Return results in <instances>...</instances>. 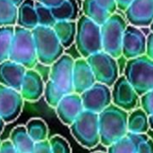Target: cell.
<instances>
[{"label":"cell","mask_w":153,"mask_h":153,"mask_svg":"<svg viewBox=\"0 0 153 153\" xmlns=\"http://www.w3.org/2000/svg\"><path fill=\"white\" fill-rule=\"evenodd\" d=\"M96 2L104 9H106L110 14L115 13L117 6L116 0H96Z\"/></svg>","instance_id":"cell-34"},{"label":"cell","mask_w":153,"mask_h":153,"mask_svg":"<svg viewBox=\"0 0 153 153\" xmlns=\"http://www.w3.org/2000/svg\"><path fill=\"white\" fill-rule=\"evenodd\" d=\"M80 95L84 110L96 114H100L112 103L110 87L100 82H96Z\"/></svg>","instance_id":"cell-10"},{"label":"cell","mask_w":153,"mask_h":153,"mask_svg":"<svg viewBox=\"0 0 153 153\" xmlns=\"http://www.w3.org/2000/svg\"><path fill=\"white\" fill-rule=\"evenodd\" d=\"M112 104L128 112L136 108L139 103V95L123 75L118 77L111 91Z\"/></svg>","instance_id":"cell-12"},{"label":"cell","mask_w":153,"mask_h":153,"mask_svg":"<svg viewBox=\"0 0 153 153\" xmlns=\"http://www.w3.org/2000/svg\"><path fill=\"white\" fill-rule=\"evenodd\" d=\"M57 39L64 47L69 48L74 43L76 35V22L75 21H61L56 22L52 27Z\"/></svg>","instance_id":"cell-21"},{"label":"cell","mask_w":153,"mask_h":153,"mask_svg":"<svg viewBox=\"0 0 153 153\" xmlns=\"http://www.w3.org/2000/svg\"><path fill=\"white\" fill-rule=\"evenodd\" d=\"M1 145H2V142H1V140H0V149H1Z\"/></svg>","instance_id":"cell-45"},{"label":"cell","mask_w":153,"mask_h":153,"mask_svg":"<svg viewBox=\"0 0 153 153\" xmlns=\"http://www.w3.org/2000/svg\"><path fill=\"white\" fill-rule=\"evenodd\" d=\"M128 112L110 104L99 114V129L100 143L108 147L128 133Z\"/></svg>","instance_id":"cell-1"},{"label":"cell","mask_w":153,"mask_h":153,"mask_svg":"<svg viewBox=\"0 0 153 153\" xmlns=\"http://www.w3.org/2000/svg\"><path fill=\"white\" fill-rule=\"evenodd\" d=\"M95 82V76L86 58L82 57L74 60L73 71L74 92L82 94L83 91L91 88Z\"/></svg>","instance_id":"cell-17"},{"label":"cell","mask_w":153,"mask_h":153,"mask_svg":"<svg viewBox=\"0 0 153 153\" xmlns=\"http://www.w3.org/2000/svg\"><path fill=\"white\" fill-rule=\"evenodd\" d=\"M17 6L10 0H0V27L15 26Z\"/></svg>","instance_id":"cell-26"},{"label":"cell","mask_w":153,"mask_h":153,"mask_svg":"<svg viewBox=\"0 0 153 153\" xmlns=\"http://www.w3.org/2000/svg\"><path fill=\"white\" fill-rule=\"evenodd\" d=\"M9 59L23 65L26 69H33L36 66L38 58L31 30L14 26Z\"/></svg>","instance_id":"cell-5"},{"label":"cell","mask_w":153,"mask_h":153,"mask_svg":"<svg viewBox=\"0 0 153 153\" xmlns=\"http://www.w3.org/2000/svg\"><path fill=\"white\" fill-rule=\"evenodd\" d=\"M74 43L80 55L87 58L92 54L102 50L100 26L82 15L76 21V35Z\"/></svg>","instance_id":"cell-4"},{"label":"cell","mask_w":153,"mask_h":153,"mask_svg":"<svg viewBox=\"0 0 153 153\" xmlns=\"http://www.w3.org/2000/svg\"><path fill=\"white\" fill-rule=\"evenodd\" d=\"M35 8L37 12L39 25L52 28L56 22L52 14L51 8L42 4L41 3L36 0H35Z\"/></svg>","instance_id":"cell-29"},{"label":"cell","mask_w":153,"mask_h":153,"mask_svg":"<svg viewBox=\"0 0 153 153\" xmlns=\"http://www.w3.org/2000/svg\"><path fill=\"white\" fill-rule=\"evenodd\" d=\"M74 58L63 54L55 63L50 65L49 80L55 83L65 94L74 92L73 85V71Z\"/></svg>","instance_id":"cell-9"},{"label":"cell","mask_w":153,"mask_h":153,"mask_svg":"<svg viewBox=\"0 0 153 153\" xmlns=\"http://www.w3.org/2000/svg\"><path fill=\"white\" fill-rule=\"evenodd\" d=\"M26 68L10 59L0 64V84L20 91Z\"/></svg>","instance_id":"cell-18"},{"label":"cell","mask_w":153,"mask_h":153,"mask_svg":"<svg viewBox=\"0 0 153 153\" xmlns=\"http://www.w3.org/2000/svg\"><path fill=\"white\" fill-rule=\"evenodd\" d=\"M36 1L41 3L42 4H44L49 8H54V7H56L59 4H61L65 0H36Z\"/></svg>","instance_id":"cell-39"},{"label":"cell","mask_w":153,"mask_h":153,"mask_svg":"<svg viewBox=\"0 0 153 153\" xmlns=\"http://www.w3.org/2000/svg\"><path fill=\"white\" fill-rule=\"evenodd\" d=\"M43 95L47 104L49 107L56 108L58 102L65 94L55 83H53L50 80H48L45 84Z\"/></svg>","instance_id":"cell-28"},{"label":"cell","mask_w":153,"mask_h":153,"mask_svg":"<svg viewBox=\"0 0 153 153\" xmlns=\"http://www.w3.org/2000/svg\"><path fill=\"white\" fill-rule=\"evenodd\" d=\"M127 129L128 133L147 134L150 129L149 116L142 108H135L128 114Z\"/></svg>","instance_id":"cell-22"},{"label":"cell","mask_w":153,"mask_h":153,"mask_svg":"<svg viewBox=\"0 0 153 153\" xmlns=\"http://www.w3.org/2000/svg\"><path fill=\"white\" fill-rule=\"evenodd\" d=\"M52 14L56 22L77 21L79 15V6L76 0H65L56 7L51 8Z\"/></svg>","instance_id":"cell-23"},{"label":"cell","mask_w":153,"mask_h":153,"mask_svg":"<svg viewBox=\"0 0 153 153\" xmlns=\"http://www.w3.org/2000/svg\"><path fill=\"white\" fill-rule=\"evenodd\" d=\"M145 34L137 27L126 26L122 43V55L127 59L135 58L146 53Z\"/></svg>","instance_id":"cell-13"},{"label":"cell","mask_w":153,"mask_h":153,"mask_svg":"<svg viewBox=\"0 0 153 153\" xmlns=\"http://www.w3.org/2000/svg\"><path fill=\"white\" fill-rule=\"evenodd\" d=\"M96 82L108 87L113 86L119 77V69L116 58L103 50L91 55L86 58Z\"/></svg>","instance_id":"cell-8"},{"label":"cell","mask_w":153,"mask_h":153,"mask_svg":"<svg viewBox=\"0 0 153 153\" xmlns=\"http://www.w3.org/2000/svg\"><path fill=\"white\" fill-rule=\"evenodd\" d=\"M14 26L0 27V64L9 59Z\"/></svg>","instance_id":"cell-27"},{"label":"cell","mask_w":153,"mask_h":153,"mask_svg":"<svg viewBox=\"0 0 153 153\" xmlns=\"http://www.w3.org/2000/svg\"><path fill=\"white\" fill-rule=\"evenodd\" d=\"M124 76L139 96L153 90V60L146 55L128 59Z\"/></svg>","instance_id":"cell-3"},{"label":"cell","mask_w":153,"mask_h":153,"mask_svg":"<svg viewBox=\"0 0 153 153\" xmlns=\"http://www.w3.org/2000/svg\"><path fill=\"white\" fill-rule=\"evenodd\" d=\"M137 153H153V140L149 138L147 141L140 143L137 147Z\"/></svg>","instance_id":"cell-36"},{"label":"cell","mask_w":153,"mask_h":153,"mask_svg":"<svg viewBox=\"0 0 153 153\" xmlns=\"http://www.w3.org/2000/svg\"><path fill=\"white\" fill-rule=\"evenodd\" d=\"M55 109L59 120L64 125L70 126L84 110L81 95L75 92L65 94Z\"/></svg>","instance_id":"cell-14"},{"label":"cell","mask_w":153,"mask_h":153,"mask_svg":"<svg viewBox=\"0 0 153 153\" xmlns=\"http://www.w3.org/2000/svg\"><path fill=\"white\" fill-rule=\"evenodd\" d=\"M141 106L148 116L153 115V90L141 96Z\"/></svg>","instance_id":"cell-32"},{"label":"cell","mask_w":153,"mask_h":153,"mask_svg":"<svg viewBox=\"0 0 153 153\" xmlns=\"http://www.w3.org/2000/svg\"><path fill=\"white\" fill-rule=\"evenodd\" d=\"M23 101L19 91L0 84V117L4 123H12L18 118Z\"/></svg>","instance_id":"cell-11"},{"label":"cell","mask_w":153,"mask_h":153,"mask_svg":"<svg viewBox=\"0 0 153 153\" xmlns=\"http://www.w3.org/2000/svg\"><path fill=\"white\" fill-rule=\"evenodd\" d=\"M125 12L131 25L150 26L153 21V0H134Z\"/></svg>","instance_id":"cell-15"},{"label":"cell","mask_w":153,"mask_h":153,"mask_svg":"<svg viewBox=\"0 0 153 153\" xmlns=\"http://www.w3.org/2000/svg\"><path fill=\"white\" fill-rule=\"evenodd\" d=\"M26 131L34 143H39L48 139V127L40 118H32L25 126Z\"/></svg>","instance_id":"cell-25"},{"label":"cell","mask_w":153,"mask_h":153,"mask_svg":"<svg viewBox=\"0 0 153 153\" xmlns=\"http://www.w3.org/2000/svg\"><path fill=\"white\" fill-rule=\"evenodd\" d=\"M45 83L41 75L34 69H27L22 82L20 93L24 100L37 101L44 92Z\"/></svg>","instance_id":"cell-16"},{"label":"cell","mask_w":153,"mask_h":153,"mask_svg":"<svg viewBox=\"0 0 153 153\" xmlns=\"http://www.w3.org/2000/svg\"><path fill=\"white\" fill-rule=\"evenodd\" d=\"M82 12L83 15L100 26H101L111 15L106 9L101 7L96 0H83Z\"/></svg>","instance_id":"cell-24"},{"label":"cell","mask_w":153,"mask_h":153,"mask_svg":"<svg viewBox=\"0 0 153 153\" xmlns=\"http://www.w3.org/2000/svg\"><path fill=\"white\" fill-rule=\"evenodd\" d=\"M4 120L1 118V117H0V134H2V132H3V130H4Z\"/></svg>","instance_id":"cell-41"},{"label":"cell","mask_w":153,"mask_h":153,"mask_svg":"<svg viewBox=\"0 0 153 153\" xmlns=\"http://www.w3.org/2000/svg\"><path fill=\"white\" fill-rule=\"evenodd\" d=\"M15 26L30 30H32L39 26L35 0H24L17 7V20Z\"/></svg>","instance_id":"cell-19"},{"label":"cell","mask_w":153,"mask_h":153,"mask_svg":"<svg viewBox=\"0 0 153 153\" xmlns=\"http://www.w3.org/2000/svg\"><path fill=\"white\" fill-rule=\"evenodd\" d=\"M52 153H72L68 142L60 135H55L49 140Z\"/></svg>","instance_id":"cell-31"},{"label":"cell","mask_w":153,"mask_h":153,"mask_svg":"<svg viewBox=\"0 0 153 153\" xmlns=\"http://www.w3.org/2000/svg\"><path fill=\"white\" fill-rule=\"evenodd\" d=\"M150 27H151V30H152V32H153V21L152 22V23H151Z\"/></svg>","instance_id":"cell-44"},{"label":"cell","mask_w":153,"mask_h":153,"mask_svg":"<svg viewBox=\"0 0 153 153\" xmlns=\"http://www.w3.org/2000/svg\"><path fill=\"white\" fill-rule=\"evenodd\" d=\"M9 141L17 153H31L35 144L29 136L24 126L14 127L10 134Z\"/></svg>","instance_id":"cell-20"},{"label":"cell","mask_w":153,"mask_h":153,"mask_svg":"<svg viewBox=\"0 0 153 153\" xmlns=\"http://www.w3.org/2000/svg\"><path fill=\"white\" fill-rule=\"evenodd\" d=\"M94 153H104V152H94Z\"/></svg>","instance_id":"cell-46"},{"label":"cell","mask_w":153,"mask_h":153,"mask_svg":"<svg viewBox=\"0 0 153 153\" xmlns=\"http://www.w3.org/2000/svg\"><path fill=\"white\" fill-rule=\"evenodd\" d=\"M31 153H52L49 140H45L39 143H35Z\"/></svg>","instance_id":"cell-33"},{"label":"cell","mask_w":153,"mask_h":153,"mask_svg":"<svg viewBox=\"0 0 153 153\" xmlns=\"http://www.w3.org/2000/svg\"><path fill=\"white\" fill-rule=\"evenodd\" d=\"M107 153H137V146L126 135L108 146Z\"/></svg>","instance_id":"cell-30"},{"label":"cell","mask_w":153,"mask_h":153,"mask_svg":"<svg viewBox=\"0 0 153 153\" xmlns=\"http://www.w3.org/2000/svg\"><path fill=\"white\" fill-rule=\"evenodd\" d=\"M125 19L117 13H113L100 26L102 50L114 58L122 55L123 37L126 28Z\"/></svg>","instance_id":"cell-7"},{"label":"cell","mask_w":153,"mask_h":153,"mask_svg":"<svg viewBox=\"0 0 153 153\" xmlns=\"http://www.w3.org/2000/svg\"><path fill=\"white\" fill-rule=\"evenodd\" d=\"M149 125H150V128L153 130V115L149 116Z\"/></svg>","instance_id":"cell-42"},{"label":"cell","mask_w":153,"mask_h":153,"mask_svg":"<svg viewBox=\"0 0 153 153\" xmlns=\"http://www.w3.org/2000/svg\"><path fill=\"white\" fill-rule=\"evenodd\" d=\"M117 1V6L118 9L122 11H126V8L131 4V3L134 0H116Z\"/></svg>","instance_id":"cell-40"},{"label":"cell","mask_w":153,"mask_h":153,"mask_svg":"<svg viewBox=\"0 0 153 153\" xmlns=\"http://www.w3.org/2000/svg\"><path fill=\"white\" fill-rule=\"evenodd\" d=\"M0 153H17L15 152L14 148L13 147L12 143H10L9 140L2 142L1 149H0Z\"/></svg>","instance_id":"cell-38"},{"label":"cell","mask_w":153,"mask_h":153,"mask_svg":"<svg viewBox=\"0 0 153 153\" xmlns=\"http://www.w3.org/2000/svg\"><path fill=\"white\" fill-rule=\"evenodd\" d=\"M31 32L34 39L38 62L50 66L64 54V47L51 27L39 25Z\"/></svg>","instance_id":"cell-2"},{"label":"cell","mask_w":153,"mask_h":153,"mask_svg":"<svg viewBox=\"0 0 153 153\" xmlns=\"http://www.w3.org/2000/svg\"><path fill=\"white\" fill-rule=\"evenodd\" d=\"M126 135L129 137V139L138 147V145L145 141H147L150 137L147 134H133V133H127Z\"/></svg>","instance_id":"cell-35"},{"label":"cell","mask_w":153,"mask_h":153,"mask_svg":"<svg viewBox=\"0 0 153 153\" xmlns=\"http://www.w3.org/2000/svg\"><path fill=\"white\" fill-rule=\"evenodd\" d=\"M69 127L74 138L84 148L93 149L100 143L99 114L83 110Z\"/></svg>","instance_id":"cell-6"},{"label":"cell","mask_w":153,"mask_h":153,"mask_svg":"<svg viewBox=\"0 0 153 153\" xmlns=\"http://www.w3.org/2000/svg\"><path fill=\"white\" fill-rule=\"evenodd\" d=\"M10 1H11V2H12L13 4H15V5H16V6L18 7V6H19V5H20V4H21L22 3V2H23L24 0H10Z\"/></svg>","instance_id":"cell-43"},{"label":"cell","mask_w":153,"mask_h":153,"mask_svg":"<svg viewBox=\"0 0 153 153\" xmlns=\"http://www.w3.org/2000/svg\"><path fill=\"white\" fill-rule=\"evenodd\" d=\"M145 55L153 60V32L147 36L146 40V53Z\"/></svg>","instance_id":"cell-37"}]
</instances>
